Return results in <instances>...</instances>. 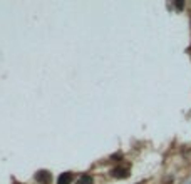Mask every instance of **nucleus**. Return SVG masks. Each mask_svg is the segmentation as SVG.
<instances>
[{
  "label": "nucleus",
  "instance_id": "nucleus-3",
  "mask_svg": "<svg viewBox=\"0 0 191 184\" xmlns=\"http://www.w3.org/2000/svg\"><path fill=\"white\" fill-rule=\"evenodd\" d=\"M112 176H114V177H119V179H123V177L127 176V169H123V167H116V169L112 171Z\"/></svg>",
  "mask_w": 191,
  "mask_h": 184
},
{
  "label": "nucleus",
  "instance_id": "nucleus-2",
  "mask_svg": "<svg viewBox=\"0 0 191 184\" xmlns=\"http://www.w3.org/2000/svg\"><path fill=\"white\" fill-rule=\"evenodd\" d=\"M71 181H72V174L71 173H64V174L59 176L57 184H71Z\"/></svg>",
  "mask_w": 191,
  "mask_h": 184
},
{
  "label": "nucleus",
  "instance_id": "nucleus-5",
  "mask_svg": "<svg viewBox=\"0 0 191 184\" xmlns=\"http://www.w3.org/2000/svg\"><path fill=\"white\" fill-rule=\"evenodd\" d=\"M188 184H191V182H188Z\"/></svg>",
  "mask_w": 191,
  "mask_h": 184
},
{
  "label": "nucleus",
  "instance_id": "nucleus-4",
  "mask_svg": "<svg viewBox=\"0 0 191 184\" xmlns=\"http://www.w3.org/2000/svg\"><path fill=\"white\" fill-rule=\"evenodd\" d=\"M76 184H92V177H91L89 174H82V176L77 179Z\"/></svg>",
  "mask_w": 191,
  "mask_h": 184
},
{
  "label": "nucleus",
  "instance_id": "nucleus-1",
  "mask_svg": "<svg viewBox=\"0 0 191 184\" xmlns=\"http://www.w3.org/2000/svg\"><path fill=\"white\" fill-rule=\"evenodd\" d=\"M35 179L39 181V182H42V184H47L49 181H51V174L45 173V171H40V173H37Z\"/></svg>",
  "mask_w": 191,
  "mask_h": 184
}]
</instances>
